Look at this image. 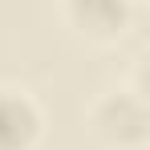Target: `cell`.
<instances>
[{
  "instance_id": "cell-3",
  "label": "cell",
  "mask_w": 150,
  "mask_h": 150,
  "mask_svg": "<svg viewBox=\"0 0 150 150\" xmlns=\"http://www.w3.org/2000/svg\"><path fill=\"white\" fill-rule=\"evenodd\" d=\"M45 138V110L21 85H0V150H37Z\"/></svg>"
},
{
  "instance_id": "cell-2",
  "label": "cell",
  "mask_w": 150,
  "mask_h": 150,
  "mask_svg": "<svg viewBox=\"0 0 150 150\" xmlns=\"http://www.w3.org/2000/svg\"><path fill=\"white\" fill-rule=\"evenodd\" d=\"M57 12L77 41L105 49L130 33L138 16V0H57Z\"/></svg>"
},
{
  "instance_id": "cell-1",
  "label": "cell",
  "mask_w": 150,
  "mask_h": 150,
  "mask_svg": "<svg viewBox=\"0 0 150 150\" xmlns=\"http://www.w3.org/2000/svg\"><path fill=\"white\" fill-rule=\"evenodd\" d=\"M85 130L101 150H146L150 142V105L142 77L101 89L85 105Z\"/></svg>"
}]
</instances>
